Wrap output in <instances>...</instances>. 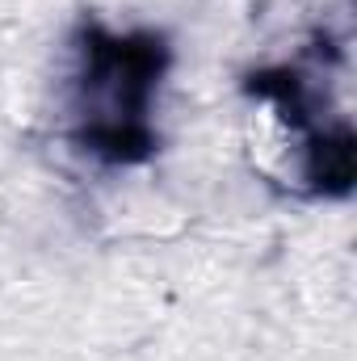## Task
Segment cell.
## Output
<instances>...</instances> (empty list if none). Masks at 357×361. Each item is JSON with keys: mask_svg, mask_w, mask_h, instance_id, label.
I'll use <instances>...</instances> for the list:
<instances>
[{"mask_svg": "<svg viewBox=\"0 0 357 361\" xmlns=\"http://www.w3.org/2000/svg\"><path fill=\"white\" fill-rule=\"evenodd\" d=\"M169 47L160 34H109L101 25L80 30V76H76V143L105 164H139L156 139L147 109L164 76Z\"/></svg>", "mask_w": 357, "mask_h": 361, "instance_id": "obj_1", "label": "cell"}]
</instances>
